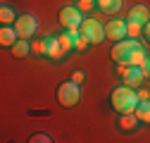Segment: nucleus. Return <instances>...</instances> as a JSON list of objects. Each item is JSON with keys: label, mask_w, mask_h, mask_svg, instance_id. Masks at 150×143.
<instances>
[{"label": "nucleus", "mask_w": 150, "mask_h": 143, "mask_svg": "<svg viewBox=\"0 0 150 143\" xmlns=\"http://www.w3.org/2000/svg\"><path fill=\"white\" fill-rule=\"evenodd\" d=\"M112 107H115L117 112H136V105H138V93H134V88L131 86H119L112 91Z\"/></svg>", "instance_id": "obj_1"}, {"label": "nucleus", "mask_w": 150, "mask_h": 143, "mask_svg": "<svg viewBox=\"0 0 150 143\" xmlns=\"http://www.w3.org/2000/svg\"><path fill=\"white\" fill-rule=\"evenodd\" d=\"M141 43L136 41V38H122V41H117V45L112 48V60H115L119 67H126L129 64V57H131V52H134L136 48H138Z\"/></svg>", "instance_id": "obj_2"}, {"label": "nucleus", "mask_w": 150, "mask_h": 143, "mask_svg": "<svg viewBox=\"0 0 150 143\" xmlns=\"http://www.w3.org/2000/svg\"><path fill=\"white\" fill-rule=\"evenodd\" d=\"M57 100H60L62 107H74V105L81 100L79 84H74V81H64V84L57 88Z\"/></svg>", "instance_id": "obj_3"}, {"label": "nucleus", "mask_w": 150, "mask_h": 143, "mask_svg": "<svg viewBox=\"0 0 150 143\" xmlns=\"http://www.w3.org/2000/svg\"><path fill=\"white\" fill-rule=\"evenodd\" d=\"M79 31H81V36H86V38L91 41V45H98L105 38V26L98 19H83L81 26H79Z\"/></svg>", "instance_id": "obj_4"}, {"label": "nucleus", "mask_w": 150, "mask_h": 143, "mask_svg": "<svg viewBox=\"0 0 150 143\" xmlns=\"http://www.w3.org/2000/svg\"><path fill=\"white\" fill-rule=\"evenodd\" d=\"M81 22H83V19H81V10H79V7H71V5H69V7H64V10L60 12V24H62L67 31L79 29Z\"/></svg>", "instance_id": "obj_5"}, {"label": "nucleus", "mask_w": 150, "mask_h": 143, "mask_svg": "<svg viewBox=\"0 0 150 143\" xmlns=\"http://www.w3.org/2000/svg\"><path fill=\"white\" fill-rule=\"evenodd\" d=\"M36 26H38V22H36L33 14H22V17H17V22H14V29L19 33V38H31Z\"/></svg>", "instance_id": "obj_6"}, {"label": "nucleus", "mask_w": 150, "mask_h": 143, "mask_svg": "<svg viewBox=\"0 0 150 143\" xmlns=\"http://www.w3.org/2000/svg\"><path fill=\"white\" fill-rule=\"evenodd\" d=\"M119 72H122V76H124V84L131 86V88H138V86L143 84V79H145L143 67H136V64H126V67H122Z\"/></svg>", "instance_id": "obj_7"}, {"label": "nucleus", "mask_w": 150, "mask_h": 143, "mask_svg": "<svg viewBox=\"0 0 150 143\" xmlns=\"http://www.w3.org/2000/svg\"><path fill=\"white\" fill-rule=\"evenodd\" d=\"M105 38H110V41H122V38H126V22H122V19L110 22V24L105 26Z\"/></svg>", "instance_id": "obj_8"}, {"label": "nucleus", "mask_w": 150, "mask_h": 143, "mask_svg": "<svg viewBox=\"0 0 150 143\" xmlns=\"http://www.w3.org/2000/svg\"><path fill=\"white\" fill-rule=\"evenodd\" d=\"M45 55H50L52 60H60L64 55V48H62L60 38H45Z\"/></svg>", "instance_id": "obj_9"}, {"label": "nucleus", "mask_w": 150, "mask_h": 143, "mask_svg": "<svg viewBox=\"0 0 150 143\" xmlns=\"http://www.w3.org/2000/svg\"><path fill=\"white\" fill-rule=\"evenodd\" d=\"M17 38H19V33H17L14 26H3V29H0V43H3V45L12 48L17 43Z\"/></svg>", "instance_id": "obj_10"}, {"label": "nucleus", "mask_w": 150, "mask_h": 143, "mask_svg": "<svg viewBox=\"0 0 150 143\" xmlns=\"http://www.w3.org/2000/svg\"><path fill=\"white\" fill-rule=\"evenodd\" d=\"M129 19H134V22H141V24H148V22H150V12H148V5H136V7H131V12H129Z\"/></svg>", "instance_id": "obj_11"}, {"label": "nucleus", "mask_w": 150, "mask_h": 143, "mask_svg": "<svg viewBox=\"0 0 150 143\" xmlns=\"http://www.w3.org/2000/svg\"><path fill=\"white\" fill-rule=\"evenodd\" d=\"M29 50H31L29 38H17V43L12 45V55H14V57H26Z\"/></svg>", "instance_id": "obj_12"}, {"label": "nucleus", "mask_w": 150, "mask_h": 143, "mask_svg": "<svg viewBox=\"0 0 150 143\" xmlns=\"http://www.w3.org/2000/svg\"><path fill=\"white\" fill-rule=\"evenodd\" d=\"M96 5H98L105 14H115V12H119V7H122V0H96Z\"/></svg>", "instance_id": "obj_13"}, {"label": "nucleus", "mask_w": 150, "mask_h": 143, "mask_svg": "<svg viewBox=\"0 0 150 143\" xmlns=\"http://www.w3.org/2000/svg\"><path fill=\"white\" fill-rule=\"evenodd\" d=\"M136 117H138V122L150 124V100H138V105H136Z\"/></svg>", "instance_id": "obj_14"}, {"label": "nucleus", "mask_w": 150, "mask_h": 143, "mask_svg": "<svg viewBox=\"0 0 150 143\" xmlns=\"http://www.w3.org/2000/svg\"><path fill=\"white\" fill-rule=\"evenodd\" d=\"M138 124V117H136V112H124L122 115V119H119V127L124 129V131H131Z\"/></svg>", "instance_id": "obj_15"}, {"label": "nucleus", "mask_w": 150, "mask_h": 143, "mask_svg": "<svg viewBox=\"0 0 150 143\" xmlns=\"http://www.w3.org/2000/svg\"><path fill=\"white\" fill-rule=\"evenodd\" d=\"M145 50H143V45H138L134 52H131V57H129V64H136V67H143V62H145Z\"/></svg>", "instance_id": "obj_16"}, {"label": "nucleus", "mask_w": 150, "mask_h": 143, "mask_svg": "<svg viewBox=\"0 0 150 143\" xmlns=\"http://www.w3.org/2000/svg\"><path fill=\"white\" fill-rule=\"evenodd\" d=\"M143 29H145V24H141V22H134V19L126 22V36H129V38H136Z\"/></svg>", "instance_id": "obj_17"}, {"label": "nucleus", "mask_w": 150, "mask_h": 143, "mask_svg": "<svg viewBox=\"0 0 150 143\" xmlns=\"http://www.w3.org/2000/svg\"><path fill=\"white\" fill-rule=\"evenodd\" d=\"M0 22H3V24H12V22H17V19H14V10L7 7V5H3V7H0Z\"/></svg>", "instance_id": "obj_18"}, {"label": "nucleus", "mask_w": 150, "mask_h": 143, "mask_svg": "<svg viewBox=\"0 0 150 143\" xmlns=\"http://www.w3.org/2000/svg\"><path fill=\"white\" fill-rule=\"evenodd\" d=\"M88 38H86V36H79V38H76V43H74V48H76V50H86L88 48Z\"/></svg>", "instance_id": "obj_19"}, {"label": "nucleus", "mask_w": 150, "mask_h": 143, "mask_svg": "<svg viewBox=\"0 0 150 143\" xmlns=\"http://www.w3.org/2000/svg\"><path fill=\"white\" fill-rule=\"evenodd\" d=\"M50 141V136H45V134H33L31 136V143H48Z\"/></svg>", "instance_id": "obj_20"}, {"label": "nucleus", "mask_w": 150, "mask_h": 143, "mask_svg": "<svg viewBox=\"0 0 150 143\" xmlns=\"http://www.w3.org/2000/svg\"><path fill=\"white\" fill-rule=\"evenodd\" d=\"M93 5H96V0H79V10H81V12H86V10H91Z\"/></svg>", "instance_id": "obj_21"}, {"label": "nucleus", "mask_w": 150, "mask_h": 143, "mask_svg": "<svg viewBox=\"0 0 150 143\" xmlns=\"http://www.w3.org/2000/svg\"><path fill=\"white\" fill-rule=\"evenodd\" d=\"M33 52H38V55H45V41H36V43H33Z\"/></svg>", "instance_id": "obj_22"}, {"label": "nucleus", "mask_w": 150, "mask_h": 143, "mask_svg": "<svg viewBox=\"0 0 150 143\" xmlns=\"http://www.w3.org/2000/svg\"><path fill=\"white\" fill-rule=\"evenodd\" d=\"M71 81H74V84H81V81H83V72H74V74H71Z\"/></svg>", "instance_id": "obj_23"}, {"label": "nucleus", "mask_w": 150, "mask_h": 143, "mask_svg": "<svg viewBox=\"0 0 150 143\" xmlns=\"http://www.w3.org/2000/svg\"><path fill=\"white\" fill-rule=\"evenodd\" d=\"M143 74L150 79V57H145V62H143Z\"/></svg>", "instance_id": "obj_24"}, {"label": "nucleus", "mask_w": 150, "mask_h": 143, "mask_svg": "<svg viewBox=\"0 0 150 143\" xmlns=\"http://www.w3.org/2000/svg\"><path fill=\"white\" fill-rule=\"evenodd\" d=\"M138 100H150V93L148 91H138Z\"/></svg>", "instance_id": "obj_25"}, {"label": "nucleus", "mask_w": 150, "mask_h": 143, "mask_svg": "<svg viewBox=\"0 0 150 143\" xmlns=\"http://www.w3.org/2000/svg\"><path fill=\"white\" fill-rule=\"evenodd\" d=\"M145 33H148V38H150V22L145 24Z\"/></svg>", "instance_id": "obj_26"}]
</instances>
